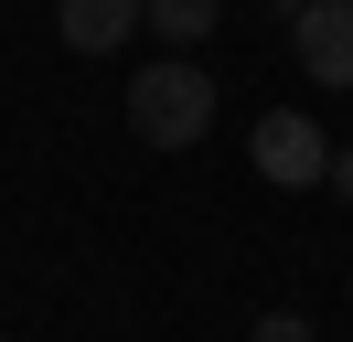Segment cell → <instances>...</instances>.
<instances>
[{
    "label": "cell",
    "mask_w": 353,
    "mask_h": 342,
    "mask_svg": "<svg viewBox=\"0 0 353 342\" xmlns=\"http://www.w3.org/2000/svg\"><path fill=\"white\" fill-rule=\"evenodd\" d=\"M203 128H214V75H203L193 54H161L129 75V139L150 150H193Z\"/></svg>",
    "instance_id": "obj_1"
},
{
    "label": "cell",
    "mask_w": 353,
    "mask_h": 342,
    "mask_svg": "<svg viewBox=\"0 0 353 342\" xmlns=\"http://www.w3.org/2000/svg\"><path fill=\"white\" fill-rule=\"evenodd\" d=\"M257 171L279 192H310V182H332V139L300 118V107H268V118H257Z\"/></svg>",
    "instance_id": "obj_2"
},
{
    "label": "cell",
    "mask_w": 353,
    "mask_h": 342,
    "mask_svg": "<svg viewBox=\"0 0 353 342\" xmlns=\"http://www.w3.org/2000/svg\"><path fill=\"white\" fill-rule=\"evenodd\" d=\"M289 54H300L310 86H353V0H310L289 21Z\"/></svg>",
    "instance_id": "obj_3"
},
{
    "label": "cell",
    "mask_w": 353,
    "mask_h": 342,
    "mask_svg": "<svg viewBox=\"0 0 353 342\" xmlns=\"http://www.w3.org/2000/svg\"><path fill=\"white\" fill-rule=\"evenodd\" d=\"M54 32H65L75 54H118V43L139 32V0H54Z\"/></svg>",
    "instance_id": "obj_4"
},
{
    "label": "cell",
    "mask_w": 353,
    "mask_h": 342,
    "mask_svg": "<svg viewBox=\"0 0 353 342\" xmlns=\"http://www.w3.org/2000/svg\"><path fill=\"white\" fill-rule=\"evenodd\" d=\"M139 21H150V32L172 43V54H193V43L225 21V0H139Z\"/></svg>",
    "instance_id": "obj_5"
},
{
    "label": "cell",
    "mask_w": 353,
    "mask_h": 342,
    "mask_svg": "<svg viewBox=\"0 0 353 342\" xmlns=\"http://www.w3.org/2000/svg\"><path fill=\"white\" fill-rule=\"evenodd\" d=\"M246 342H310V321H300V310H268V321H257Z\"/></svg>",
    "instance_id": "obj_6"
},
{
    "label": "cell",
    "mask_w": 353,
    "mask_h": 342,
    "mask_svg": "<svg viewBox=\"0 0 353 342\" xmlns=\"http://www.w3.org/2000/svg\"><path fill=\"white\" fill-rule=\"evenodd\" d=\"M332 192H343V203H353V150H332Z\"/></svg>",
    "instance_id": "obj_7"
},
{
    "label": "cell",
    "mask_w": 353,
    "mask_h": 342,
    "mask_svg": "<svg viewBox=\"0 0 353 342\" xmlns=\"http://www.w3.org/2000/svg\"><path fill=\"white\" fill-rule=\"evenodd\" d=\"M279 11H289V21H300V11H310V0H279Z\"/></svg>",
    "instance_id": "obj_8"
},
{
    "label": "cell",
    "mask_w": 353,
    "mask_h": 342,
    "mask_svg": "<svg viewBox=\"0 0 353 342\" xmlns=\"http://www.w3.org/2000/svg\"><path fill=\"white\" fill-rule=\"evenodd\" d=\"M343 289H353V278H343Z\"/></svg>",
    "instance_id": "obj_9"
},
{
    "label": "cell",
    "mask_w": 353,
    "mask_h": 342,
    "mask_svg": "<svg viewBox=\"0 0 353 342\" xmlns=\"http://www.w3.org/2000/svg\"><path fill=\"white\" fill-rule=\"evenodd\" d=\"M11 342H22V332H11Z\"/></svg>",
    "instance_id": "obj_10"
}]
</instances>
